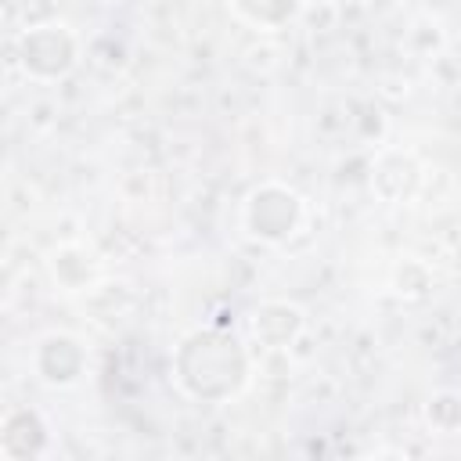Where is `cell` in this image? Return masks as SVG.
Masks as SVG:
<instances>
[{
  "label": "cell",
  "instance_id": "obj_1",
  "mask_svg": "<svg viewBox=\"0 0 461 461\" xmlns=\"http://www.w3.org/2000/svg\"><path fill=\"white\" fill-rule=\"evenodd\" d=\"M173 367H176V382L184 385V393L205 403H220L234 396L249 371L241 346L220 328L191 331L180 342Z\"/></svg>",
  "mask_w": 461,
  "mask_h": 461
},
{
  "label": "cell",
  "instance_id": "obj_2",
  "mask_svg": "<svg viewBox=\"0 0 461 461\" xmlns=\"http://www.w3.org/2000/svg\"><path fill=\"white\" fill-rule=\"evenodd\" d=\"M303 216V202L285 184H263L245 202V230L259 241H285Z\"/></svg>",
  "mask_w": 461,
  "mask_h": 461
},
{
  "label": "cell",
  "instance_id": "obj_3",
  "mask_svg": "<svg viewBox=\"0 0 461 461\" xmlns=\"http://www.w3.org/2000/svg\"><path fill=\"white\" fill-rule=\"evenodd\" d=\"M18 61L36 79H58L76 65V40L65 25H36L18 40Z\"/></svg>",
  "mask_w": 461,
  "mask_h": 461
},
{
  "label": "cell",
  "instance_id": "obj_4",
  "mask_svg": "<svg viewBox=\"0 0 461 461\" xmlns=\"http://www.w3.org/2000/svg\"><path fill=\"white\" fill-rule=\"evenodd\" d=\"M36 375L50 385H68L79 378L83 371V346L72 339V335H47L40 346H36Z\"/></svg>",
  "mask_w": 461,
  "mask_h": 461
},
{
  "label": "cell",
  "instance_id": "obj_5",
  "mask_svg": "<svg viewBox=\"0 0 461 461\" xmlns=\"http://www.w3.org/2000/svg\"><path fill=\"white\" fill-rule=\"evenodd\" d=\"M43 447H47V425H43V418L36 411H29V407L7 411V418L0 425V454L22 461V457L43 454Z\"/></svg>",
  "mask_w": 461,
  "mask_h": 461
},
{
  "label": "cell",
  "instance_id": "obj_6",
  "mask_svg": "<svg viewBox=\"0 0 461 461\" xmlns=\"http://www.w3.org/2000/svg\"><path fill=\"white\" fill-rule=\"evenodd\" d=\"M303 328V310L288 303H263L252 313V335L263 346H285Z\"/></svg>",
  "mask_w": 461,
  "mask_h": 461
},
{
  "label": "cell",
  "instance_id": "obj_7",
  "mask_svg": "<svg viewBox=\"0 0 461 461\" xmlns=\"http://www.w3.org/2000/svg\"><path fill=\"white\" fill-rule=\"evenodd\" d=\"M234 4H238V11H241L249 22H256L259 29H277V25H285L288 18H295V11H299L303 0H234Z\"/></svg>",
  "mask_w": 461,
  "mask_h": 461
},
{
  "label": "cell",
  "instance_id": "obj_8",
  "mask_svg": "<svg viewBox=\"0 0 461 461\" xmlns=\"http://www.w3.org/2000/svg\"><path fill=\"white\" fill-rule=\"evenodd\" d=\"M429 421L443 432H457L461 429V396L454 393H439L432 403H429Z\"/></svg>",
  "mask_w": 461,
  "mask_h": 461
}]
</instances>
